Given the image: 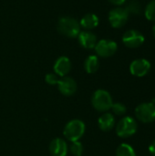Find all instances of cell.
<instances>
[{
  "mask_svg": "<svg viewBox=\"0 0 155 156\" xmlns=\"http://www.w3.org/2000/svg\"><path fill=\"white\" fill-rule=\"evenodd\" d=\"M138 124L136 121L130 116L122 118L116 126V133L121 138H129L137 132Z\"/></svg>",
  "mask_w": 155,
  "mask_h": 156,
  "instance_id": "obj_4",
  "label": "cell"
},
{
  "mask_svg": "<svg viewBox=\"0 0 155 156\" xmlns=\"http://www.w3.org/2000/svg\"><path fill=\"white\" fill-rule=\"evenodd\" d=\"M98 125L103 132H109L115 126V118L111 112H104L98 120Z\"/></svg>",
  "mask_w": 155,
  "mask_h": 156,
  "instance_id": "obj_14",
  "label": "cell"
},
{
  "mask_svg": "<svg viewBox=\"0 0 155 156\" xmlns=\"http://www.w3.org/2000/svg\"><path fill=\"white\" fill-rule=\"evenodd\" d=\"M112 110V112H114V114L118 115V116H122V115H124L127 112V108L126 106L122 103V102H115V103H112V106L111 108Z\"/></svg>",
  "mask_w": 155,
  "mask_h": 156,
  "instance_id": "obj_21",
  "label": "cell"
},
{
  "mask_svg": "<svg viewBox=\"0 0 155 156\" xmlns=\"http://www.w3.org/2000/svg\"><path fill=\"white\" fill-rule=\"evenodd\" d=\"M151 69V63L145 58H138L133 60L130 65V71L135 77H144Z\"/></svg>",
  "mask_w": 155,
  "mask_h": 156,
  "instance_id": "obj_9",
  "label": "cell"
},
{
  "mask_svg": "<svg viewBox=\"0 0 155 156\" xmlns=\"http://www.w3.org/2000/svg\"><path fill=\"white\" fill-rule=\"evenodd\" d=\"M58 88L61 94L64 96H72L77 91V82L71 77H62L58 81Z\"/></svg>",
  "mask_w": 155,
  "mask_h": 156,
  "instance_id": "obj_10",
  "label": "cell"
},
{
  "mask_svg": "<svg viewBox=\"0 0 155 156\" xmlns=\"http://www.w3.org/2000/svg\"><path fill=\"white\" fill-rule=\"evenodd\" d=\"M71 69V62L67 57L58 58L54 64V71L55 74L59 77H65Z\"/></svg>",
  "mask_w": 155,
  "mask_h": 156,
  "instance_id": "obj_12",
  "label": "cell"
},
{
  "mask_svg": "<svg viewBox=\"0 0 155 156\" xmlns=\"http://www.w3.org/2000/svg\"><path fill=\"white\" fill-rule=\"evenodd\" d=\"M125 9L127 10L129 15L132 14V15L139 16L142 13V5H141V3L138 0H131L127 4Z\"/></svg>",
  "mask_w": 155,
  "mask_h": 156,
  "instance_id": "obj_18",
  "label": "cell"
},
{
  "mask_svg": "<svg viewBox=\"0 0 155 156\" xmlns=\"http://www.w3.org/2000/svg\"><path fill=\"white\" fill-rule=\"evenodd\" d=\"M99 17L95 14H86L80 20L79 25L85 29H93L99 25Z\"/></svg>",
  "mask_w": 155,
  "mask_h": 156,
  "instance_id": "obj_15",
  "label": "cell"
},
{
  "mask_svg": "<svg viewBox=\"0 0 155 156\" xmlns=\"http://www.w3.org/2000/svg\"><path fill=\"white\" fill-rule=\"evenodd\" d=\"M153 35H154L155 37V24L153 25Z\"/></svg>",
  "mask_w": 155,
  "mask_h": 156,
  "instance_id": "obj_25",
  "label": "cell"
},
{
  "mask_svg": "<svg viewBox=\"0 0 155 156\" xmlns=\"http://www.w3.org/2000/svg\"><path fill=\"white\" fill-rule=\"evenodd\" d=\"M86 125L85 123L79 119H74L69 121L64 127L63 134L65 138L69 142L79 141L85 133Z\"/></svg>",
  "mask_w": 155,
  "mask_h": 156,
  "instance_id": "obj_1",
  "label": "cell"
},
{
  "mask_svg": "<svg viewBox=\"0 0 155 156\" xmlns=\"http://www.w3.org/2000/svg\"><path fill=\"white\" fill-rule=\"evenodd\" d=\"M136 118L143 122L150 123L155 121V104L153 102H143L139 104L135 109Z\"/></svg>",
  "mask_w": 155,
  "mask_h": 156,
  "instance_id": "obj_5",
  "label": "cell"
},
{
  "mask_svg": "<svg viewBox=\"0 0 155 156\" xmlns=\"http://www.w3.org/2000/svg\"><path fill=\"white\" fill-rule=\"evenodd\" d=\"M149 152L153 156H155V141H153L149 146Z\"/></svg>",
  "mask_w": 155,
  "mask_h": 156,
  "instance_id": "obj_23",
  "label": "cell"
},
{
  "mask_svg": "<svg viewBox=\"0 0 155 156\" xmlns=\"http://www.w3.org/2000/svg\"><path fill=\"white\" fill-rule=\"evenodd\" d=\"M69 146L65 140L55 138L49 144V153L52 156H67Z\"/></svg>",
  "mask_w": 155,
  "mask_h": 156,
  "instance_id": "obj_11",
  "label": "cell"
},
{
  "mask_svg": "<svg viewBox=\"0 0 155 156\" xmlns=\"http://www.w3.org/2000/svg\"><path fill=\"white\" fill-rule=\"evenodd\" d=\"M69 151L72 155L81 156L83 154V145L79 141L72 142L70 144V147H69Z\"/></svg>",
  "mask_w": 155,
  "mask_h": 156,
  "instance_id": "obj_20",
  "label": "cell"
},
{
  "mask_svg": "<svg viewBox=\"0 0 155 156\" xmlns=\"http://www.w3.org/2000/svg\"><path fill=\"white\" fill-rule=\"evenodd\" d=\"M100 67V62H99V58L97 56L95 55H91L89 56L85 62H84V68L87 73L89 74H93L95 73Z\"/></svg>",
  "mask_w": 155,
  "mask_h": 156,
  "instance_id": "obj_16",
  "label": "cell"
},
{
  "mask_svg": "<svg viewBox=\"0 0 155 156\" xmlns=\"http://www.w3.org/2000/svg\"><path fill=\"white\" fill-rule=\"evenodd\" d=\"M78 38H79V44L83 48H88V49L95 48V46L97 44L96 36L93 33L90 32V31H82V32H80L79 34V36H78Z\"/></svg>",
  "mask_w": 155,
  "mask_h": 156,
  "instance_id": "obj_13",
  "label": "cell"
},
{
  "mask_svg": "<svg viewBox=\"0 0 155 156\" xmlns=\"http://www.w3.org/2000/svg\"><path fill=\"white\" fill-rule=\"evenodd\" d=\"M129 13L123 7H115L109 13V21L112 27H122L128 21Z\"/></svg>",
  "mask_w": 155,
  "mask_h": 156,
  "instance_id": "obj_6",
  "label": "cell"
},
{
  "mask_svg": "<svg viewBox=\"0 0 155 156\" xmlns=\"http://www.w3.org/2000/svg\"><path fill=\"white\" fill-rule=\"evenodd\" d=\"M145 17L149 21H155V0L150 1L144 9Z\"/></svg>",
  "mask_w": 155,
  "mask_h": 156,
  "instance_id": "obj_19",
  "label": "cell"
},
{
  "mask_svg": "<svg viewBox=\"0 0 155 156\" xmlns=\"http://www.w3.org/2000/svg\"><path fill=\"white\" fill-rule=\"evenodd\" d=\"M144 36L138 30L130 29L126 31L122 36L123 44L130 48H136L144 43Z\"/></svg>",
  "mask_w": 155,
  "mask_h": 156,
  "instance_id": "obj_7",
  "label": "cell"
},
{
  "mask_svg": "<svg viewBox=\"0 0 155 156\" xmlns=\"http://www.w3.org/2000/svg\"><path fill=\"white\" fill-rule=\"evenodd\" d=\"M118 49V45L115 41L111 39H101L97 42L95 46V50L98 56L101 58H109L116 53Z\"/></svg>",
  "mask_w": 155,
  "mask_h": 156,
  "instance_id": "obj_8",
  "label": "cell"
},
{
  "mask_svg": "<svg viewBox=\"0 0 155 156\" xmlns=\"http://www.w3.org/2000/svg\"><path fill=\"white\" fill-rule=\"evenodd\" d=\"M116 156H136V154L130 144H122L116 150Z\"/></svg>",
  "mask_w": 155,
  "mask_h": 156,
  "instance_id": "obj_17",
  "label": "cell"
},
{
  "mask_svg": "<svg viewBox=\"0 0 155 156\" xmlns=\"http://www.w3.org/2000/svg\"><path fill=\"white\" fill-rule=\"evenodd\" d=\"M111 4L115 5H122V4L125 3L126 0H109Z\"/></svg>",
  "mask_w": 155,
  "mask_h": 156,
  "instance_id": "obj_24",
  "label": "cell"
},
{
  "mask_svg": "<svg viewBox=\"0 0 155 156\" xmlns=\"http://www.w3.org/2000/svg\"><path fill=\"white\" fill-rule=\"evenodd\" d=\"M58 30L69 37H76L80 33V25L77 19L70 16H63L58 20Z\"/></svg>",
  "mask_w": 155,
  "mask_h": 156,
  "instance_id": "obj_3",
  "label": "cell"
},
{
  "mask_svg": "<svg viewBox=\"0 0 155 156\" xmlns=\"http://www.w3.org/2000/svg\"><path fill=\"white\" fill-rule=\"evenodd\" d=\"M112 98L109 91L100 89L97 90L91 97V104L93 108L100 112H105L111 110L112 106Z\"/></svg>",
  "mask_w": 155,
  "mask_h": 156,
  "instance_id": "obj_2",
  "label": "cell"
},
{
  "mask_svg": "<svg viewBox=\"0 0 155 156\" xmlns=\"http://www.w3.org/2000/svg\"><path fill=\"white\" fill-rule=\"evenodd\" d=\"M58 77L55 73H48L45 77V80L48 85H57L58 81Z\"/></svg>",
  "mask_w": 155,
  "mask_h": 156,
  "instance_id": "obj_22",
  "label": "cell"
}]
</instances>
